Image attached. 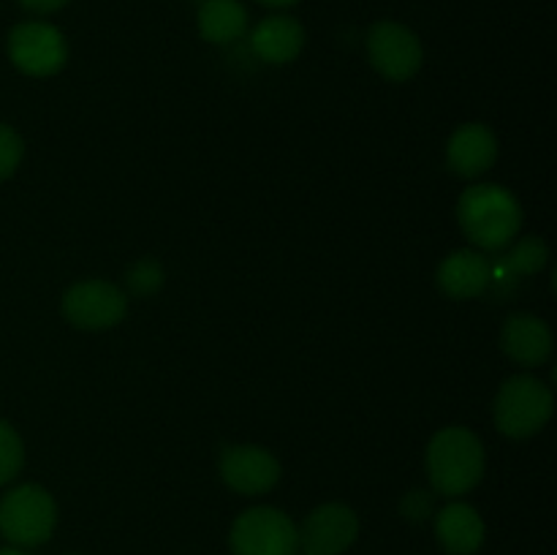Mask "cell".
Returning a JSON list of instances; mask_svg holds the SVG:
<instances>
[{
	"label": "cell",
	"mask_w": 557,
	"mask_h": 555,
	"mask_svg": "<svg viewBox=\"0 0 557 555\" xmlns=\"http://www.w3.org/2000/svg\"><path fill=\"white\" fill-rule=\"evenodd\" d=\"M163 267L156 259H139L125 275V283L136 297H150L163 286Z\"/></svg>",
	"instance_id": "obj_19"
},
{
	"label": "cell",
	"mask_w": 557,
	"mask_h": 555,
	"mask_svg": "<svg viewBox=\"0 0 557 555\" xmlns=\"http://www.w3.org/2000/svg\"><path fill=\"white\" fill-rule=\"evenodd\" d=\"M128 313V297L114 283L92 278V281L74 283L63 294V316L76 330L101 332L112 330Z\"/></svg>",
	"instance_id": "obj_8"
},
{
	"label": "cell",
	"mask_w": 557,
	"mask_h": 555,
	"mask_svg": "<svg viewBox=\"0 0 557 555\" xmlns=\"http://www.w3.org/2000/svg\"><path fill=\"white\" fill-rule=\"evenodd\" d=\"M484 468H487V455L482 439L473 430L451 424L430 439L428 477L433 493L460 498L482 482Z\"/></svg>",
	"instance_id": "obj_2"
},
{
	"label": "cell",
	"mask_w": 557,
	"mask_h": 555,
	"mask_svg": "<svg viewBox=\"0 0 557 555\" xmlns=\"http://www.w3.org/2000/svg\"><path fill=\"white\" fill-rule=\"evenodd\" d=\"M449 169L460 177H482L498 161V136L484 123H466L449 136L446 145Z\"/></svg>",
	"instance_id": "obj_13"
},
{
	"label": "cell",
	"mask_w": 557,
	"mask_h": 555,
	"mask_svg": "<svg viewBox=\"0 0 557 555\" xmlns=\"http://www.w3.org/2000/svg\"><path fill=\"white\" fill-rule=\"evenodd\" d=\"M500 348H504L511 362L522 365V368H539V365L553 357L555 337L542 316L515 313L504 321Z\"/></svg>",
	"instance_id": "obj_11"
},
{
	"label": "cell",
	"mask_w": 557,
	"mask_h": 555,
	"mask_svg": "<svg viewBox=\"0 0 557 555\" xmlns=\"http://www.w3.org/2000/svg\"><path fill=\"white\" fill-rule=\"evenodd\" d=\"M58 526V504L41 484H20L0 498V533L11 547H38Z\"/></svg>",
	"instance_id": "obj_4"
},
{
	"label": "cell",
	"mask_w": 557,
	"mask_h": 555,
	"mask_svg": "<svg viewBox=\"0 0 557 555\" xmlns=\"http://www.w3.org/2000/svg\"><path fill=\"white\" fill-rule=\"evenodd\" d=\"M400 511L406 520L424 522L435 511V495L428 493V490H411V493L403 498Z\"/></svg>",
	"instance_id": "obj_21"
},
{
	"label": "cell",
	"mask_w": 557,
	"mask_h": 555,
	"mask_svg": "<svg viewBox=\"0 0 557 555\" xmlns=\"http://www.w3.org/2000/svg\"><path fill=\"white\" fill-rule=\"evenodd\" d=\"M0 555H30V553H25V550L20 547H3L0 550Z\"/></svg>",
	"instance_id": "obj_24"
},
{
	"label": "cell",
	"mask_w": 557,
	"mask_h": 555,
	"mask_svg": "<svg viewBox=\"0 0 557 555\" xmlns=\"http://www.w3.org/2000/svg\"><path fill=\"white\" fill-rule=\"evenodd\" d=\"M22 156H25V141L11 125L0 123V183L9 180L20 169Z\"/></svg>",
	"instance_id": "obj_20"
},
{
	"label": "cell",
	"mask_w": 557,
	"mask_h": 555,
	"mask_svg": "<svg viewBox=\"0 0 557 555\" xmlns=\"http://www.w3.org/2000/svg\"><path fill=\"white\" fill-rule=\"evenodd\" d=\"M370 65L389 82H408L424 63V47L417 33L395 20L375 22L368 30Z\"/></svg>",
	"instance_id": "obj_7"
},
{
	"label": "cell",
	"mask_w": 557,
	"mask_h": 555,
	"mask_svg": "<svg viewBox=\"0 0 557 555\" xmlns=\"http://www.w3.org/2000/svg\"><path fill=\"white\" fill-rule=\"evenodd\" d=\"M495 267L482 250L462 248L446 256L438 267V286L451 299H476L493 286Z\"/></svg>",
	"instance_id": "obj_12"
},
{
	"label": "cell",
	"mask_w": 557,
	"mask_h": 555,
	"mask_svg": "<svg viewBox=\"0 0 557 555\" xmlns=\"http://www.w3.org/2000/svg\"><path fill=\"white\" fill-rule=\"evenodd\" d=\"M553 390L536 375H511L495 395V428L506 439H531L553 419Z\"/></svg>",
	"instance_id": "obj_3"
},
{
	"label": "cell",
	"mask_w": 557,
	"mask_h": 555,
	"mask_svg": "<svg viewBox=\"0 0 557 555\" xmlns=\"http://www.w3.org/2000/svg\"><path fill=\"white\" fill-rule=\"evenodd\" d=\"M299 531V550L313 555H343L359 536V517L351 506L321 504L302 520Z\"/></svg>",
	"instance_id": "obj_9"
},
{
	"label": "cell",
	"mask_w": 557,
	"mask_h": 555,
	"mask_svg": "<svg viewBox=\"0 0 557 555\" xmlns=\"http://www.w3.org/2000/svg\"><path fill=\"white\" fill-rule=\"evenodd\" d=\"M549 261V248L542 237L531 234V237L517 239L515 245L506 254L504 267L509 270V275H536L547 267Z\"/></svg>",
	"instance_id": "obj_17"
},
{
	"label": "cell",
	"mask_w": 557,
	"mask_h": 555,
	"mask_svg": "<svg viewBox=\"0 0 557 555\" xmlns=\"http://www.w3.org/2000/svg\"><path fill=\"white\" fill-rule=\"evenodd\" d=\"M256 3L267 5V9H275V11H281V9H292V5H297L299 0H256Z\"/></svg>",
	"instance_id": "obj_23"
},
{
	"label": "cell",
	"mask_w": 557,
	"mask_h": 555,
	"mask_svg": "<svg viewBox=\"0 0 557 555\" xmlns=\"http://www.w3.org/2000/svg\"><path fill=\"white\" fill-rule=\"evenodd\" d=\"M196 22L205 41L234 44L248 33V9L239 0H205Z\"/></svg>",
	"instance_id": "obj_16"
},
{
	"label": "cell",
	"mask_w": 557,
	"mask_h": 555,
	"mask_svg": "<svg viewBox=\"0 0 557 555\" xmlns=\"http://www.w3.org/2000/svg\"><path fill=\"white\" fill-rule=\"evenodd\" d=\"M234 555H297V522L275 506H253L232 522L228 533Z\"/></svg>",
	"instance_id": "obj_5"
},
{
	"label": "cell",
	"mask_w": 557,
	"mask_h": 555,
	"mask_svg": "<svg viewBox=\"0 0 557 555\" xmlns=\"http://www.w3.org/2000/svg\"><path fill=\"white\" fill-rule=\"evenodd\" d=\"M297 555H313V553H305V550H299V553Z\"/></svg>",
	"instance_id": "obj_25"
},
{
	"label": "cell",
	"mask_w": 557,
	"mask_h": 555,
	"mask_svg": "<svg viewBox=\"0 0 557 555\" xmlns=\"http://www.w3.org/2000/svg\"><path fill=\"white\" fill-rule=\"evenodd\" d=\"M457 218L466 237L479 250H504L522 229V207L504 185L482 183L462 190Z\"/></svg>",
	"instance_id": "obj_1"
},
{
	"label": "cell",
	"mask_w": 557,
	"mask_h": 555,
	"mask_svg": "<svg viewBox=\"0 0 557 555\" xmlns=\"http://www.w3.org/2000/svg\"><path fill=\"white\" fill-rule=\"evenodd\" d=\"M221 477L226 488L239 495H264L281 479V462L270 449L256 444H237L223 449Z\"/></svg>",
	"instance_id": "obj_10"
},
{
	"label": "cell",
	"mask_w": 557,
	"mask_h": 555,
	"mask_svg": "<svg viewBox=\"0 0 557 555\" xmlns=\"http://www.w3.org/2000/svg\"><path fill=\"white\" fill-rule=\"evenodd\" d=\"M487 528L482 515L466 501H449L435 511V539L449 555H476L482 550Z\"/></svg>",
	"instance_id": "obj_14"
},
{
	"label": "cell",
	"mask_w": 557,
	"mask_h": 555,
	"mask_svg": "<svg viewBox=\"0 0 557 555\" xmlns=\"http://www.w3.org/2000/svg\"><path fill=\"white\" fill-rule=\"evenodd\" d=\"M9 60L25 76H54L69 60V41L54 25L41 20L20 22L9 33Z\"/></svg>",
	"instance_id": "obj_6"
},
{
	"label": "cell",
	"mask_w": 557,
	"mask_h": 555,
	"mask_svg": "<svg viewBox=\"0 0 557 555\" xmlns=\"http://www.w3.org/2000/svg\"><path fill=\"white\" fill-rule=\"evenodd\" d=\"M25 466V444L9 422L0 419V488L14 482Z\"/></svg>",
	"instance_id": "obj_18"
},
{
	"label": "cell",
	"mask_w": 557,
	"mask_h": 555,
	"mask_svg": "<svg viewBox=\"0 0 557 555\" xmlns=\"http://www.w3.org/2000/svg\"><path fill=\"white\" fill-rule=\"evenodd\" d=\"M305 47V27L297 16L272 14L264 16L250 33V49L264 63H292Z\"/></svg>",
	"instance_id": "obj_15"
},
{
	"label": "cell",
	"mask_w": 557,
	"mask_h": 555,
	"mask_svg": "<svg viewBox=\"0 0 557 555\" xmlns=\"http://www.w3.org/2000/svg\"><path fill=\"white\" fill-rule=\"evenodd\" d=\"M20 5L27 11V14L47 16V14H54V11L65 9L69 0H20Z\"/></svg>",
	"instance_id": "obj_22"
}]
</instances>
